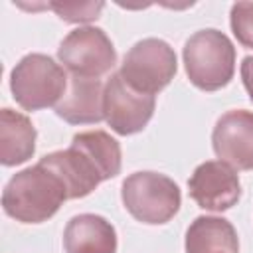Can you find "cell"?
I'll list each match as a JSON object with an SVG mask.
<instances>
[{
	"instance_id": "8",
	"label": "cell",
	"mask_w": 253,
	"mask_h": 253,
	"mask_svg": "<svg viewBox=\"0 0 253 253\" xmlns=\"http://www.w3.org/2000/svg\"><path fill=\"white\" fill-rule=\"evenodd\" d=\"M188 190L190 198L202 210L210 211L229 210L241 196L237 172L221 160H208L200 164L188 180Z\"/></svg>"
},
{
	"instance_id": "18",
	"label": "cell",
	"mask_w": 253,
	"mask_h": 253,
	"mask_svg": "<svg viewBox=\"0 0 253 253\" xmlns=\"http://www.w3.org/2000/svg\"><path fill=\"white\" fill-rule=\"evenodd\" d=\"M241 79L249 93V99L253 101V55H247L241 61Z\"/></svg>"
},
{
	"instance_id": "11",
	"label": "cell",
	"mask_w": 253,
	"mask_h": 253,
	"mask_svg": "<svg viewBox=\"0 0 253 253\" xmlns=\"http://www.w3.org/2000/svg\"><path fill=\"white\" fill-rule=\"evenodd\" d=\"M103 91L99 79L71 75L61 101L55 105L57 117L71 125H91L105 119L103 113Z\"/></svg>"
},
{
	"instance_id": "3",
	"label": "cell",
	"mask_w": 253,
	"mask_h": 253,
	"mask_svg": "<svg viewBox=\"0 0 253 253\" xmlns=\"http://www.w3.org/2000/svg\"><path fill=\"white\" fill-rule=\"evenodd\" d=\"M67 81L63 67L43 53L22 57L10 73L12 95L26 111H40L57 105L67 89Z\"/></svg>"
},
{
	"instance_id": "9",
	"label": "cell",
	"mask_w": 253,
	"mask_h": 253,
	"mask_svg": "<svg viewBox=\"0 0 253 253\" xmlns=\"http://www.w3.org/2000/svg\"><path fill=\"white\" fill-rule=\"evenodd\" d=\"M213 152L233 170H253V113L235 109L215 123Z\"/></svg>"
},
{
	"instance_id": "2",
	"label": "cell",
	"mask_w": 253,
	"mask_h": 253,
	"mask_svg": "<svg viewBox=\"0 0 253 253\" xmlns=\"http://www.w3.org/2000/svg\"><path fill=\"white\" fill-rule=\"evenodd\" d=\"M184 67L192 85L202 91H217L233 77L235 47L223 32L200 30L184 45Z\"/></svg>"
},
{
	"instance_id": "4",
	"label": "cell",
	"mask_w": 253,
	"mask_h": 253,
	"mask_svg": "<svg viewBox=\"0 0 253 253\" xmlns=\"http://www.w3.org/2000/svg\"><path fill=\"white\" fill-rule=\"evenodd\" d=\"M123 204L126 211L150 225L166 223L180 210L178 184L158 172H134L123 182Z\"/></svg>"
},
{
	"instance_id": "5",
	"label": "cell",
	"mask_w": 253,
	"mask_h": 253,
	"mask_svg": "<svg viewBox=\"0 0 253 253\" xmlns=\"http://www.w3.org/2000/svg\"><path fill=\"white\" fill-rule=\"evenodd\" d=\"M178 63L174 49L158 38L136 42L123 59L119 75L138 93L152 95L162 91L176 75Z\"/></svg>"
},
{
	"instance_id": "14",
	"label": "cell",
	"mask_w": 253,
	"mask_h": 253,
	"mask_svg": "<svg viewBox=\"0 0 253 253\" xmlns=\"http://www.w3.org/2000/svg\"><path fill=\"white\" fill-rule=\"evenodd\" d=\"M186 253H239L237 233L223 217L200 215L186 231Z\"/></svg>"
},
{
	"instance_id": "7",
	"label": "cell",
	"mask_w": 253,
	"mask_h": 253,
	"mask_svg": "<svg viewBox=\"0 0 253 253\" xmlns=\"http://www.w3.org/2000/svg\"><path fill=\"white\" fill-rule=\"evenodd\" d=\"M156 101L152 95L134 91L125 83L119 73H113L105 83L103 91V113L105 121L117 134L140 132L152 119Z\"/></svg>"
},
{
	"instance_id": "15",
	"label": "cell",
	"mask_w": 253,
	"mask_h": 253,
	"mask_svg": "<svg viewBox=\"0 0 253 253\" xmlns=\"http://www.w3.org/2000/svg\"><path fill=\"white\" fill-rule=\"evenodd\" d=\"M71 146L81 150L99 170L103 180L115 178L121 172V146L105 130H85L77 132Z\"/></svg>"
},
{
	"instance_id": "12",
	"label": "cell",
	"mask_w": 253,
	"mask_h": 253,
	"mask_svg": "<svg viewBox=\"0 0 253 253\" xmlns=\"http://www.w3.org/2000/svg\"><path fill=\"white\" fill-rule=\"evenodd\" d=\"M65 253H117V231L101 215L81 213L63 231Z\"/></svg>"
},
{
	"instance_id": "17",
	"label": "cell",
	"mask_w": 253,
	"mask_h": 253,
	"mask_svg": "<svg viewBox=\"0 0 253 253\" xmlns=\"http://www.w3.org/2000/svg\"><path fill=\"white\" fill-rule=\"evenodd\" d=\"M231 32L243 47L253 49V2L231 6Z\"/></svg>"
},
{
	"instance_id": "1",
	"label": "cell",
	"mask_w": 253,
	"mask_h": 253,
	"mask_svg": "<svg viewBox=\"0 0 253 253\" xmlns=\"http://www.w3.org/2000/svg\"><path fill=\"white\" fill-rule=\"evenodd\" d=\"M65 200L67 192L61 180L40 162L16 172L2 192L4 211L22 223L47 221Z\"/></svg>"
},
{
	"instance_id": "10",
	"label": "cell",
	"mask_w": 253,
	"mask_h": 253,
	"mask_svg": "<svg viewBox=\"0 0 253 253\" xmlns=\"http://www.w3.org/2000/svg\"><path fill=\"white\" fill-rule=\"evenodd\" d=\"M40 164L61 180L67 192V200L85 198L103 182L97 166L75 146L49 152L40 158Z\"/></svg>"
},
{
	"instance_id": "13",
	"label": "cell",
	"mask_w": 253,
	"mask_h": 253,
	"mask_svg": "<svg viewBox=\"0 0 253 253\" xmlns=\"http://www.w3.org/2000/svg\"><path fill=\"white\" fill-rule=\"evenodd\" d=\"M36 150V128L30 119L18 111H0V162L16 166L32 158Z\"/></svg>"
},
{
	"instance_id": "16",
	"label": "cell",
	"mask_w": 253,
	"mask_h": 253,
	"mask_svg": "<svg viewBox=\"0 0 253 253\" xmlns=\"http://www.w3.org/2000/svg\"><path fill=\"white\" fill-rule=\"evenodd\" d=\"M47 8H51L63 22L79 24V22L97 20L105 4L103 2H51L47 4Z\"/></svg>"
},
{
	"instance_id": "6",
	"label": "cell",
	"mask_w": 253,
	"mask_h": 253,
	"mask_svg": "<svg viewBox=\"0 0 253 253\" xmlns=\"http://www.w3.org/2000/svg\"><path fill=\"white\" fill-rule=\"evenodd\" d=\"M57 57L65 69L79 77L99 79L117 63L113 42L101 28L85 26L69 32L57 49Z\"/></svg>"
}]
</instances>
